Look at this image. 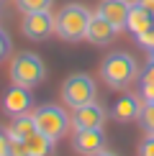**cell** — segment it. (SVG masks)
<instances>
[{
  "label": "cell",
  "instance_id": "603a6c76",
  "mask_svg": "<svg viewBox=\"0 0 154 156\" xmlns=\"http://www.w3.org/2000/svg\"><path fill=\"white\" fill-rule=\"evenodd\" d=\"M8 146H10V133L0 128V156H8Z\"/></svg>",
  "mask_w": 154,
  "mask_h": 156
},
{
  "label": "cell",
  "instance_id": "30bf717a",
  "mask_svg": "<svg viewBox=\"0 0 154 156\" xmlns=\"http://www.w3.org/2000/svg\"><path fill=\"white\" fill-rule=\"evenodd\" d=\"M69 123H72V131L75 128H103V123H105V110H103L98 102H87V105L72 108Z\"/></svg>",
  "mask_w": 154,
  "mask_h": 156
},
{
  "label": "cell",
  "instance_id": "5bb4252c",
  "mask_svg": "<svg viewBox=\"0 0 154 156\" xmlns=\"http://www.w3.org/2000/svg\"><path fill=\"white\" fill-rule=\"evenodd\" d=\"M26 141V148H28V156H54V138L44 136L41 131L31 133Z\"/></svg>",
  "mask_w": 154,
  "mask_h": 156
},
{
  "label": "cell",
  "instance_id": "6da1fadb",
  "mask_svg": "<svg viewBox=\"0 0 154 156\" xmlns=\"http://www.w3.org/2000/svg\"><path fill=\"white\" fill-rule=\"evenodd\" d=\"M100 77L111 90H126L128 84L139 77L136 59L126 51H113L100 64Z\"/></svg>",
  "mask_w": 154,
  "mask_h": 156
},
{
  "label": "cell",
  "instance_id": "4316f807",
  "mask_svg": "<svg viewBox=\"0 0 154 156\" xmlns=\"http://www.w3.org/2000/svg\"><path fill=\"white\" fill-rule=\"evenodd\" d=\"M149 59H154V49H152V54H149Z\"/></svg>",
  "mask_w": 154,
  "mask_h": 156
},
{
  "label": "cell",
  "instance_id": "8fae6325",
  "mask_svg": "<svg viewBox=\"0 0 154 156\" xmlns=\"http://www.w3.org/2000/svg\"><path fill=\"white\" fill-rule=\"evenodd\" d=\"M128 10H131V3H128V0H100V5H98V13L105 16L118 31L126 28Z\"/></svg>",
  "mask_w": 154,
  "mask_h": 156
},
{
  "label": "cell",
  "instance_id": "9c48e42d",
  "mask_svg": "<svg viewBox=\"0 0 154 156\" xmlns=\"http://www.w3.org/2000/svg\"><path fill=\"white\" fill-rule=\"evenodd\" d=\"M116 36H118V28H116L105 16H100V13H93V16H90L85 38L93 44V46H108Z\"/></svg>",
  "mask_w": 154,
  "mask_h": 156
},
{
  "label": "cell",
  "instance_id": "d4e9b609",
  "mask_svg": "<svg viewBox=\"0 0 154 156\" xmlns=\"http://www.w3.org/2000/svg\"><path fill=\"white\" fill-rule=\"evenodd\" d=\"M136 3L141 5V8H146V10H149L152 16H154V0H136Z\"/></svg>",
  "mask_w": 154,
  "mask_h": 156
},
{
  "label": "cell",
  "instance_id": "277c9868",
  "mask_svg": "<svg viewBox=\"0 0 154 156\" xmlns=\"http://www.w3.org/2000/svg\"><path fill=\"white\" fill-rule=\"evenodd\" d=\"M34 120H36V131H41L44 136L59 141L62 136H67L69 131V113L59 105H38L34 110Z\"/></svg>",
  "mask_w": 154,
  "mask_h": 156
},
{
  "label": "cell",
  "instance_id": "ffe728a7",
  "mask_svg": "<svg viewBox=\"0 0 154 156\" xmlns=\"http://www.w3.org/2000/svg\"><path fill=\"white\" fill-rule=\"evenodd\" d=\"M139 156H154V133H149L139 146Z\"/></svg>",
  "mask_w": 154,
  "mask_h": 156
},
{
  "label": "cell",
  "instance_id": "e0dca14e",
  "mask_svg": "<svg viewBox=\"0 0 154 156\" xmlns=\"http://www.w3.org/2000/svg\"><path fill=\"white\" fill-rule=\"evenodd\" d=\"M21 13H38V10H49L51 0H16Z\"/></svg>",
  "mask_w": 154,
  "mask_h": 156
},
{
  "label": "cell",
  "instance_id": "8992f818",
  "mask_svg": "<svg viewBox=\"0 0 154 156\" xmlns=\"http://www.w3.org/2000/svg\"><path fill=\"white\" fill-rule=\"evenodd\" d=\"M21 31L26 34V38L31 41H46L54 34V16L49 10H38V13H26Z\"/></svg>",
  "mask_w": 154,
  "mask_h": 156
},
{
  "label": "cell",
  "instance_id": "7402d4cb",
  "mask_svg": "<svg viewBox=\"0 0 154 156\" xmlns=\"http://www.w3.org/2000/svg\"><path fill=\"white\" fill-rule=\"evenodd\" d=\"M141 82H149V84H154V59H149V62H146L144 72H141Z\"/></svg>",
  "mask_w": 154,
  "mask_h": 156
},
{
  "label": "cell",
  "instance_id": "9a60e30c",
  "mask_svg": "<svg viewBox=\"0 0 154 156\" xmlns=\"http://www.w3.org/2000/svg\"><path fill=\"white\" fill-rule=\"evenodd\" d=\"M8 133L13 138H28L31 133H36V120H34V113H23V115H16L8 128Z\"/></svg>",
  "mask_w": 154,
  "mask_h": 156
},
{
  "label": "cell",
  "instance_id": "44dd1931",
  "mask_svg": "<svg viewBox=\"0 0 154 156\" xmlns=\"http://www.w3.org/2000/svg\"><path fill=\"white\" fill-rule=\"evenodd\" d=\"M139 95H141V102H152V100H154V84H149V82H141Z\"/></svg>",
  "mask_w": 154,
  "mask_h": 156
},
{
  "label": "cell",
  "instance_id": "2e32d148",
  "mask_svg": "<svg viewBox=\"0 0 154 156\" xmlns=\"http://www.w3.org/2000/svg\"><path fill=\"white\" fill-rule=\"evenodd\" d=\"M139 123L146 133H154V100L152 102H141L139 110Z\"/></svg>",
  "mask_w": 154,
  "mask_h": 156
},
{
  "label": "cell",
  "instance_id": "52a82bcc",
  "mask_svg": "<svg viewBox=\"0 0 154 156\" xmlns=\"http://www.w3.org/2000/svg\"><path fill=\"white\" fill-rule=\"evenodd\" d=\"M72 148L82 156H93L95 151L105 148L103 128H75L72 133Z\"/></svg>",
  "mask_w": 154,
  "mask_h": 156
},
{
  "label": "cell",
  "instance_id": "7a4b0ae2",
  "mask_svg": "<svg viewBox=\"0 0 154 156\" xmlns=\"http://www.w3.org/2000/svg\"><path fill=\"white\" fill-rule=\"evenodd\" d=\"M90 13L85 5L80 3H67L59 13L54 16V34L64 38V41H80L87 34V23H90Z\"/></svg>",
  "mask_w": 154,
  "mask_h": 156
},
{
  "label": "cell",
  "instance_id": "d6986e66",
  "mask_svg": "<svg viewBox=\"0 0 154 156\" xmlns=\"http://www.w3.org/2000/svg\"><path fill=\"white\" fill-rule=\"evenodd\" d=\"M136 41H139L144 49H149V51H152V49H154V26H152L149 31H144V34H139V36H136Z\"/></svg>",
  "mask_w": 154,
  "mask_h": 156
},
{
  "label": "cell",
  "instance_id": "ba28073f",
  "mask_svg": "<svg viewBox=\"0 0 154 156\" xmlns=\"http://www.w3.org/2000/svg\"><path fill=\"white\" fill-rule=\"evenodd\" d=\"M31 102H34V97H31V90L23 87V84H16L13 82L8 90L3 92V110L8 115H23L31 110Z\"/></svg>",
  "mask_w": 154,
  "mask_h": 156
},
{
  "label": "cell",
  "instance_id": "7c38bea8",
  "mask_svg": "<svg viewBox=\"0 0 154 156\" xmlns=\"http://www.w3.org/2000/svg\"><path fill=\"white\" fill-rule=\"evenodd\" d=\"M139 110H141V97L136 95H121V100H116L113 105V118L121 120V123H128V120H136L139 118Z\"/></svg>",
  "mask_w": 154,
  "mask_h": 156
},
{
  "label": "cell",
  "instance_id": "cb8c5ba5",
  "mask_svg": "<svg viewBox=\"0 0 154 156\" xmlns=\"http://www.w3.org/2000/svg\"><path fill=\"white\" fill-rule=\"evenodd\" d=\"M10 51V38L0 31V59H5V54Z\"/></svg>",
  "mask_w": 154,
  "mask_h": 156
},
{
  "label": "cell",
  "instance_id": "5b68a950",
  "mask_svg": "<svg viewBox=\"0 0 154 156\" xmlns=\"http://www.w3.org/2000/svg\"><path fill=\"white\" fill-rule=\"evenodd\" d=\"M62 100L67 108H80L95 102V82L85 72H75L62 82Z\"/></svg>",
  "mask_w": 154,
  "mask_h": 156
},
{
  "label": "cell",
  "instance_id": "4fadbf2b",
  "mask_svg": "<svg viewBox=\"0 0 154 156\" xmlns=\"http://www.w3.org/2000/svg\"><path fill=\"white\" fill-rule=\"evenodd\" d=\"M152 26H154V16L134 0V3H131V10H128V23H126V28L131 31V34L139 36V34H144V31H149Z\"/></svg>",
  "mask_w": 154,
  "mask_h": 156
},
{
  "label": "cell",
  "instance_id": "3957f363",
  "mask_svg": "<svg viewBox=\"0 0 154 156\" xmlns=\"http://www.w3.org/2000/svg\"><path fill=\"white\" fill-rule=\"evenodd\" d=\"M46 77V67H44V59L34 51H23V54H16L10 62V80L16 84H23V87H36L38 82H44Z\"/></svg>",
  "mask_w": 154,
  "mask_h": 156
},
{
  "label": "cell",
  "instance_id": "ac0fdd59",
  "mask_svg": "<svg viewBox=\"0 0 154 156\" xmlns=\"http://www.w3.org/2000/svg\"><path fill=\"white\" fill-rule=\"evenodd\" d=\"M8 156H28V148H26V141H23V138H13V136H10Z\"/></svg>",
  "mask_w": 154,
  "mask_h": 156
},
{
  "label": "cell",
  "instance_id": "484cf974",
  "mask_svg": "<svg viewBox=\"0 0 154 156\" xmlns=\"http://www.w3.org/2000/svg\"><path fill=\"white\" fill-rule=\"evenodd\" d=\"M93 156H116V154H113V151H105V148H100V151H95Z\"/></svg>",
  "mask_w": 154,
  "mask_h": 156
}]
</instances>
